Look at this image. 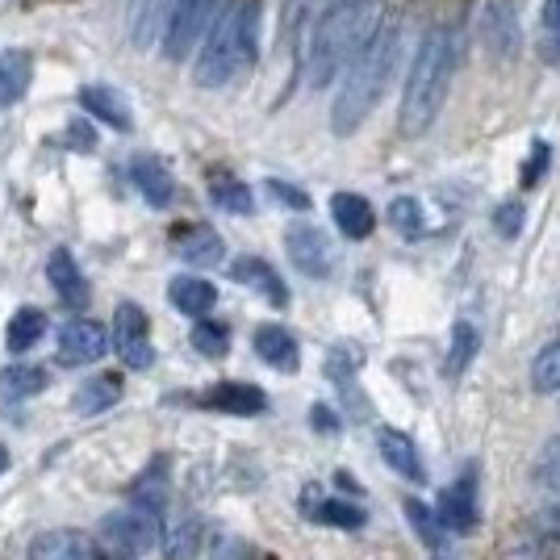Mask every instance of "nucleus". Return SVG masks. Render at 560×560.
Returning <instances> with one entry per match:
<instances>
[{"mask_svg":"<svg viewBox=\"0 0 560 560\" xmlns=\"http://www.w3.org/2000/svg\"><path fill=\"white\" fill-rule=\"evenodd\" d=\"M385 218H389V226L401 231L406 238H415V234L422 231V206L415 201V197H394L389 210H385Z\"/></svg>","mask_w":560,"mask_h":560,"instance_id":"c9c22d12","label":"nucleus"},{"mask_svg":"<svg viewBox=\"0 0 560 560\" xmlns=\"http://www.w3.org/2000/svg\"><path fill=\"white\" fill-rule=\"evenodd\" d=\"M167 9H172V0H130V43H135V50H147L164 34Z\"/></svg>","mask_w":560,"mask_h":560,"instance_id":"b1692460","label":"nucleus"},{"mask_svg":"<svg viewBox=\"0 0 560 560\" xmlns=\"http://www.w3.org/2000/svg\"><path fill=\"white\" fill-rule=\"evenodd\" d=\"M105 351H109V330L93 318H68L59 327V364L84 369V364H96Z\"/></svg>","mask_w":560,"mask_h":560,"instance_id":"1a4fd4ad","label":"nucleus"},{"mask_svg":"<svg viewBox=\"0 0 560 560\" xmlns=\"http://www.w3.org/2000/svg\"><path fill=\"white\" fill-rule=\"evenodd\" d=\"M481 38L498 59L518 55V18H514L511 0H486L481 9Z\"/></svg>","mask_w":560,"mask_h":560,"instance_id":"ddd939ff","label":"nucleus"},{"mask_svg":"<svg viewBox=\"0 0 560 560\" xmlns=\"http://www.w3.org/2000/svg\"><path fill=\"white\" fill-rule=\"evenodd\" d=\"M176 256L192 268H213L226 256V243L213 226H188L185 234H176Z\"/></svg>","mask_w":560,"mask_h":560,"instance_id":"412c9836","label":"nucleus"},{"mask_svg":"<svg viewBox=\"0 0 560 560\" xmlns=\"http://www.w3.org/2000/svg\"><path fill=\"white\" fill-rule=\"evenodd\" d=\"M164 472H167L164 460H151V468H147L139 481H135V506L160 514V506H164V490H167Z\"/></svg>","mask_w":560,"mask_h":560,"instance_id":"473e14b6","label":"nucleus"},{"mask_svg":"<svg viewBox=\"0 0 560 560\" xmlns=\"http://www.w3.org/2000/svg\"><path fill=\"white\" fill-rule=\"evenodd\" d=\"M117 397H121V376L117 373H101L93 381H84L80 389H75V410L80 415H101V410H109Z\"/></svg>","mask_w":560,"mask_h":560,"instance_id":"c756f323","label":"nucleus"},{"mask_svg":"<svg viewBox=\"0 0 560 560\" xmlns=\"http://www.w3.org/2000/svg\"><path fill=\"white\" fill-rule=\"evenodd\" d=\"M167 302L176 305L180 314H188V318H206L218 305V289L201 277H176L167 284Z\"/></svg>","mask_w":560,"mask_h":560,"instance_id":"5701e85b","label":"nucleus"},{"mask_svg":"<svg viewBox=\"0 0 560 560\" xmlns=\"http://www.w3.org/2000/svg\"><path fill=\"white\" fill-rule=\"evenodd\" d=\"M440 527L444 532H456V536H468L477 527V472L468 468L456 486H447L444 498H440Z\"/></svg>","mask_w":560,"mask_h":560,"instance_id":"9b49d317","label":"nucleus"},{"mask_svg":"<svg viewBox=\"0 0 560 560\" xmlns=\"http://www.w3.org/2000/svg\"><path fill=\"white\" fill-rule=\"evenodd\" d=\"M231 277L238 280V284H247V289H256V293H264L272 305H289V289H284V280L277 277V268L268 264V259L259 256H238L231 264Z\"/></svg>","mask_w":560,"mask_h":560,"instance_id":"f3484780","label":"nucleus"},{"mask_svg":"<svg viewBox=\"0 0 560 560\" xmlns=\"http://www.w3.org/2000/svg\"><path fill=\"white\" fill-rule=\"evenodd\" d=\"M536 481H539V486H552V490H560V435H557V440H548V444H544V452H539Z\"/></svg>","mask_w":560,"mask_h":560,"instance_id":"4c0bfd02","label":"nucleus"},{"mask_svg":"<svg viewBox=\"0 0 560 560\" xmlns=\"http://www.w3.org/2000/svg\"><path fill=\"white\" fill-rule=\"evenodd\" d=\"M532 385L539 394H560V343H548V348L536 355L532 364Z\"/></svg>","mask_w":560,"mask_h":560,"instance_id":"f704fd0d","label":"nucleus"},{"mask_svg":"<svg viewBox=\"0 0 560 560\" xmlns=\"http://www.w3.org/2000/svg\"><path fill=\"white\" fill-rule=\"evenodd\" d=\"M536 523V532L544 539H560V502H552V506H544V511L532 518Z\"/></svg>","mask_w":560,"mask_h":560,"instance_id":"79ce46f5","label":"nucleus"},{"mask_svg":"<svg viewBox=\"0 0 560 560\" xmlns=\"http://www.w3.org/2000/svg\"><path fill=\"white\" fill-rule=\"evenodd\" d=\"M310 422H314L323 435H335V431H339V419L330 415L327 406H314V410H310Z\"/></svg>","mask_w":560,"mask_h":560,"instance_id":"c03bdc74","label":"nucleus"},{"mask_svg":"<svg viewBox=\"0 0 560 560\" xmlns=\"http://www.w3.org/2000/svg\"><path fill=\"white\" fill-rule=\"evenodd\" d=\"M210 13H213V0H172L164 34H160L164 38V59L180 63L188 50L197 47L201 25L210 22Z\"/></svg>","mask_w":560,"mask_h":560,"instance_id":"423d86ee","label":"nucleus"},{"mask_svg":"<svg viewBox=\"0 0 560 560\" xmlns=\"http://www.w3.org/2000/svg\"><path fill=\"white\" fill-rule=\"evenodd\" d=\"M284 247H289V259L298 264V272L305 277L323 280L330 277V268H335V247H330V238L314 222H293L289 231H284Z\"/></svg>","mask_w":560,"mask_h":560,"instance_id":"6e6552de","label":"nucleus"},{"mask_svg":"<svg viewBox=\"0 0 560 560\" xmlns=\"http://www.w3.org/2000/svg\"><path fill=\"white\" fill-rule=\"evenodd\" d=\"M201 406L247 419V415H264V410H268V397H264V389L247 385V381H222V385H213L210 394L201 397Z\"/></svg>","mask_w":560,"mask_h":560,"instance_id":"2eb2a0df","label":"nucleus"},{"mask_svg":"<svg viewBox=\"0 0 560 560\" xmlns=\"http://www.w3.org/2000/svg\"><path fill=\"white\" fill-rule=\"evenodd\" d=\"M406 518H410V527L419 532L427 548H440V544H444V527H440V518L427 511L419 498H406Z\"/></svg>","mask_w":560,"mask_h":560,"instance_id":"e433bc0d","label":"nucleus"},{"mask_svg":"<svg viewBox=\"0 0 560 560\" xmlns=\"http://www.w3.org/2000/svg\"><path fill=\"white\" fill-rule=\"evenodd\" d=\"M47 381V369H38V364H9V369H0V401H25V397L43 394Z\"/></svg>","mask_w":560,"mask_h":560,"instance_id":"c85d7f7f","label":"nucleus"},{"mask_svg":"<svg viewBox=\"0 0 560 560\" xmlns=\"http://www.w3.org/2000/svg\"><path fill=\"white\" fill-rule=\"evenodd\" d=\"M381 22V0H327L318 22L305 38L302 75L310 89H327L348 68V59L364 47V38Z\"/></svg>","mask_w":560,"mask_h":560,"instance_id":"f03ea898","label":"nucleus"},{"mask_svg":"<svg viewBox=\"0 0 560 560\" xmlns=\"http://www.w3.org/2000/svg\"><path fill=\"white\" fill-rule=\"evenodd\" d=\"M155 539H160V514L142 506H126L101 518V544L117 557H142Z\"/></svg>","mask_w":560,"mask_h":560,"instance_id":"39448f33","label":"nucleus"},{"mask_svg":"<svg viewBox=\"0 0 560 560\" xmlns=\"http://www.w3.org/2000/svg\"><path fill=\"white\" fill-rule=\"evenodd\" d=\"M114 343H117V355H121V364L126 369H151L155 364V348H151V327H147V314H142V305L135 302H121L114 314Z\"/></svg>","mask_w":560,"mask_h":560,"instance_id":"0eeeda50","label":"nucleus"},{"mask_svg":"<svg viewBox=\"0 0 560 560\" xmlns=\"http://www.w3.org/2000/svg\"><path fill=\"white\" fill-rule=\"evenodd\" d=\"M68 142H75V151H93L96 147V135H93V126L80 117V121H71L68 126V135H63Z\"/></svg>","mask_w":560,"mask_h":560,"instance_id":"37998d69","label":"nucleus"},{"mask_svg":"<svg viewBox=\"0 0 560 560\" xmlns=\"http://www.w3.org/2000/svg\"><path fill=\"white\" fill-rule=\"evenodd\" d=\"M43 335H47V314H43L38 305H22V310L9 318L4 348L13 351V355H25V351H34L43 343Z\"/></svg>","mask_w":560,"mask_h":560,"instance_id":"a878e982","label":"nucleus"},{"mask_svg":"<svg viewBox=\"0 0 560 560\" xmlns=\"http://www.w3.org/2000/svg\"><path fill=\"white\" fill-rule=\"evenodd\" d=\"M259 13H264V0H226V9L210 25V38L197 50V63H192L197 89H226L243 71L256 68Z\"/></svg>","mask_w":560,"mask_h":560,"instance_id":"7ed1b4c3","label":"nucleus"},{"mask_svg":"<svg viewBox=\"0 0 560 560\" xmlns=\"http://www.w3.org/2000/svg\"><path fill=\"white\" fill-rule=\"evenodd\" d=\"M544 25L560 38V0H544Z\"/></svg>","mask_w":560,"mask_h":560,"instance_id":"a18cd8bd","label":"nucleus"},{"mask_svg":"<svg viewBox=\"0 0 560 560\" xmlns=\"http://www.w3.org/2000/svg\"><path fill=\"white\" fill-rule=\"evenodd\" d=\"M268 192L277 197L280 206H289V210H298V213L310 210V192H302V188L289 185V180H268Z\"/></svg>","mask_w":560,"mask_h":560,"instance_id":"a19ab883","label":"nucleus"},{"mask_svg":"<svg viewBox=\"0 0 560 560\" xmlns=\"http://www.w3.org/2000/svg\"><path fill=\"white\" fill-rule=\"evenodd\" d=\"M477 348H481V335L472 330V323H456L452 327V348H447V376H460L472 364V355H477Z\"/></svg>","mask_w":560,"mask_h":560,"instance_id":"2f4dec72","label":"nucleus"},{"mask_svg":"<svg viewBox=\"0 0 560 560\" xmlns=\"http://www.w3.org/2000/svg\"><path fill=\"white\" fill-rule=\"evenodd\" d=\"M47 280L68 310H84V305L93 302V289H89V280H84V272H80V264H75V256H71L68 247H55L50 252Z\"/></svg>","mask_w":560,"mask_h":560,"instance_id":"f8f14e48","label":"nucleus"},{"mask_svg":"<svg viewBox=\"0 0 560 560\" xmlns=\"http://www.w3.org/2000/svg\"><path fill=\"white\" fill-rule=\"evenodd\" d=\"M552 164V147L544 139L532 142V155H527V164H523V188H536L544 180V172Z\"/></svg>","mask_w":560,"mask_h":560,"instance_id":"58836bf2","label":"nucleus"},{"mask_svg":"<svg viewBox=\"0 0 560 560\" xmlns=\"http://www.w3.org/2000/svg\"><path fill=\"white\" fill-rule=\"evenodd\" d=\"M25 560H101V544L80 527H55L30 539Z\"/></svg>","mask_w":560,"mask_h":560,"instance_id":"9d476101","label":"nucleus"},{"mask_svg":"<svg viewBox=\"0 0 560 560\" xmlns=\"http://www.w3.org/2000/svg\"><path fill=\"white\" fill-rule=\"evenodd\" d=\"M452 34L444 25H431L415 47L410 71H406V89H401V114H397V130L406 139H419L435 126V117L447 101V84H452Z\"/></svg>","mask_w":560,"mask_h":560,"instance_id":"20e7f679","label":"nucleus"},{"mask_svg":"<svg viewBox=\"0 0 560 560\" xmlns=\"http://www.w3.org/2000/svg\"><path fill=\"white\" fill-rule=\"evenodd\" d=\"M397 59H401V13L389 9V13H381L376 30L364 38V47L355 50L348 59V68H343L339 93H335V105H330V130L339 139L355 135L369 121L376 101L385 96L389 80H394Z\"/></svg>","mask_w":560,"mask_h":560,"instance_id":"f257e3e1","label":"nucleus"},{"mask_svg":"<svg viewBox=\"0 0 560 560\" xmlns=\"http://www.w3.org/2000/svg\"><path fill=\"white\" fill-rule=\"evenodd\" d=\"M210 201L222 213H234V218H252L256 213V197L252 188L243 185L231 172H210Z\"/></svg>","mask_w":560,"mask_h":560,"instance_id":"bb28decb","label":"nucleus"},{"mask_svg":"<svg viewBox=\"0 0 560 560\" xmlns=\"http://www.w3.org/2000/svg\"><path fill=\"white\" fill-rule=\"evenodd\" d=\"M305 511L314 514V523H327V527H339V532H360L364 527V511L339 502V498H323V502L305 498Z\"/></svg>","mask_w":560,"mask_h":560,"instance_id":"7c9ffc66","label":"nucleus"},{"mask_svg":"<svg viewBox=\"0 0 560 560\" xmlns=\"http://www.w3.org/2000/svg\"><path fill=\"white\" fill-rule=\"evenodd\" d=\"M34 80V59L25 50H4L0 55V105H18L30 93Z\"/></svg>","mask_w":560,"mask_h":560,"instance_id":"cd10ccee","label":"nucleus"},{"mask_svg":"<svg viewBox=\"0 0 560 560\" xmlns=\"http://www.w3.org/2000/svg\"><path fill=\"white\" fill-rule=\"evenodd\" d=\"M256 355L268 369H277V373H298V364H302L298 339L284 327H277V323H268V327L256 330Z\"/></svg>","mask_w":560,"mask_h":560,"instance_id":"6ab92c4d","label":"nucleus"},{"mask_svg":"<svg viewBox=\"0 0 560 560\" xmlns=\"http://www.w3.org/2000/svg\"><path fill=\"white\" fill-rule=\"evenodd\" d=\"M192 348L201 351V355H210V360H222L226 351H231V330L222 327V323H210V318H197V327H192Z\"/></svg>","mask_w":560,"mask_h":560,"instance_id":"72a5a7b5","label":"nucleus"},{"mask_svg":"<svg viewBox=\"0 0 560 560\" xmlns=\"http://www.w3.org/2000/svg\"><path fill=\"white\" fill-rule=\"evenodd\" d=\"M206 544V523L197 514H180L176 523H167L164 532V557L167 560H197Z\"/></svg>","mask_w":560,"mask_h":560,"instance_id":"393cba45","label":"nucleus"},{"mask_svg":"<svg viewBox=\"0 0 560 560\" xmlns=\"http://www.w3.org/2000/svg\"><path fill=\"white\" fill-rule=\"evenodd\" d=\"M0 472H9V447L0 444Z\"/></svg>","mask_w":560,"mask_h":560,"instance_id":"49530a36","label":"nucleus"},{"mask_svg":"<svg viewBox=\"0 0 560 560\" xmlns=\"http://www.w3.org/2000/svg\"><path fill=\"white\" fill-rule=\"evenodd\" d=\"M330 213H335V226L348 238H369L376 231V210L360 192H335L330 197Z\"/></svg>","mask_w":560,"mask_h":560,"instance_id":"4be33fe9","label":"nucleus"},{"mask_svg":"<svg viewBox=\"0 0 560 560\" xmlns=\"http://www.w3.org/2000/svg\"><path fill=\"white\" fill-rule=\"evenodd\" d=\"M80 109L89 117H96V121H105L117 135H126V130L135 126V121H130V105H126L109 84H84V89H80Z\"/></svg>","mask_w":560,"mask_h":560,"instance_id":"a211bd4d","label":"nucleus"},{"mask_svg":"<svg viewBox=\"0 0 560 560\" xmlns=\"http://www.w3.org/2000/svg\"><path fill=\"white\" fill-rule=\"evenodd\" d=\"M130 180H135V188L147 197V206H155V210H167L172 197H176L172 172H167V164L155 160V155H139V160L130 164Z\"/></svg>","mask_w":560,"mask_h":560,"instance_id":"dca6fc26","label":"nucleus"},{"mask_svg":"<svg viewBox=\"0 0 560 560\" xmlns=\"http://www.w3.org/2000/svg\"><path fill=\"white\" fill-rule=\"evenodd\" d=\"M493 226L502 238H514V234H523V206L518 201H502L498 213H493Z\"/></svg>","mask_w":560,"mask_h":560,"instance_id":"ea45409f","label":"nucleus"},{"mask_svg":"<svg viewBox=\"0 0 560 560\" xmlns=\"http://www.w3.org/2000/svg\"><path fill=\"white\" fill-rule=\"evenodd\" d=\"M314 25V0H284L280 4V47L293 55V75L302 80V59H305V38Z\"/></svg>","mask_w":560,"mask_h":560,"instance_id":"4468645a","label":"nucleus"},{"mask_svg":"<svg viewBox=\"0 0 560 560\" xmlns=\"http://www.w3.org/2000/svg\"><path fill=\"white\" fill-rule=\"evenodd\" d=\"M376 447H381V456H385V465L401 472L406 481H427V472H422V460H419V447L410 435H401L394 427H381L376 431Z\"/></svg>","mask_w":560,"mask_h":560,"instance_id":"aec40b11","label":"nucleus"}]
</instances>
